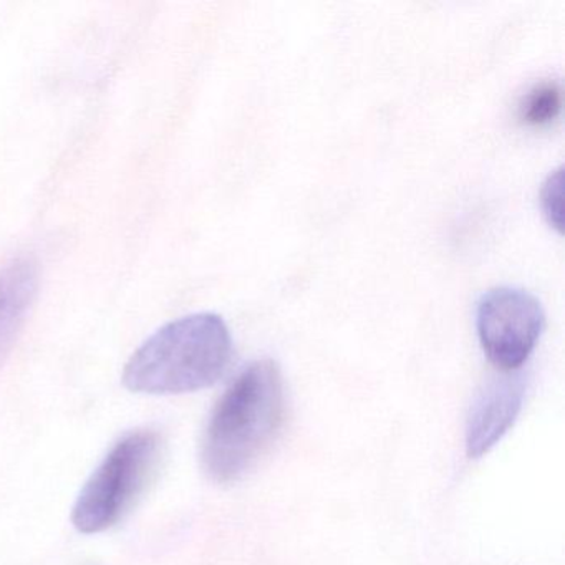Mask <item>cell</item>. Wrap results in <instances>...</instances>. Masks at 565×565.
<instances>
[{
  "mask_svg": "<svg viewBox=\"0 0 565 565\" xmlns=\"http://www.w3.org/2000/svg\"><path fill=\"white\" fill-rule=\"evenodd\" d=\"M286 412L284 380L273 360H257L224 392L211 415L201 462L211 481L231 484L269 451Z\"/></svg>",
  "mask_w": 565,
  "mask_h": 565,
  "instance_id": "obj_1",
  "label": "cell"
},
{
  "mask_svg": "<svg viewBox=\"0 0 565 565\" xmlns=\"http://www.w3.org/2000/svg\"><path fill=\"white\" fill-rule=\"evenodd\" d=\"M233 340L216 313L201 312L167 323L128 360L124 383L135 393L180 395L216 383L230 365Z\"/></svg>",
  "mask_w": 565,
  "mask_h": 565,
  "instance_id": "obj_2",
  "label": "cell"
},
{
  "mask_svg": "<svg viewBox=\"0 0 565 565\" xmlns=\"http://www.w3.org/2000/svg\"><path fill=\"white\" fill-rule=\"evenodd\" d=\"M161 455L157 431L138 429L121 438L78 494L72 511L77 531L98 534L121 521L153 478Z\"/></svg>",
  "mask_w": 565,
  "mask_h": 565,
  "instance_id": "obj_3",
  "label": "cell"
},
{
  "mask_svg": "<svg viewBox=\"0 0 565 565\" xmlns=\"http://www.w3.org/2000/svg\"><path fill=\"white\" fill-rule=\"evenodd\" d=\"M545 326L541 302L527 290L495 287L481 297L476 310L479 342L502 372L521 369Z\"/></svg>",
  "mask_w": 565,
  "mask_h": 565,
  "instance_id": "obj_4",
  "label": "cell"
},
{
  "mask_svg": "<svg viewBox=\"0 0 565 565\" xmlns=\"http://www.w3.org/2000/svg\"><path fill=\"white\" fill-rule=\"evenodd\" d=\"M525 385L521 376L492 380L479 393L466 425L469 458L488 455L514 425L524 405Z\"/></svg>",
  "mask_w": 565,
  "mask_h": 565,
  "instance_id": "obj_5",
  "label": "cell"
},
{
  "mask_svg": "<svg viewBox=\"0 0 565 565\" xmlns=\"http://www.w3.org/2000/svg\"><path fill=\"white\" fill-rule=\"evenodd\" d=\"M38 286L39 267L32 257H18L0 269V365L21 332Z\"/></svg>",
  "mask_w": 565,
  "mask_h": 565,
  "instance_id": "obj_6",
  "label": "cell"
},
{
  "mask_svg": "<svg viewBox=\"0 0 565 565\" xmlns=\"http://www.w3.org/2000/svg\"><path fill=\"white\" fill-rule=\"evenodd\" d=\"M562 90L557 82L534 85L519 104V117L529 127H545L561 114Z\"/></svg>",
  "mask_w": 565,
  "mask_h": 565,
  "instance_id": "obj_7",
  "label": "cell"
},
{
  "mask_svg": "<svg viewBox=\"0 0 565 565\" xmlns=\"http://www.w3.org/2000/svg\"><path fill=\"white\" fill-rule=\"evenodd\" d=\"M542 211L552 227L562 231V168L551 174L541 191Z\"/></svg>",
  "mask_w": 565,
  "mask_h": 565,
  "instance_id": "obj_8",
  "label": "cell"
}]
</instances>
